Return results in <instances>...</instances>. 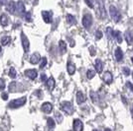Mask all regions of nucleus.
<instances>
[{"label": "nucleus", "mask_w": 133, "mask_h": 131, "mask_svg": "<svg viewBox=\"0 0 133 131\" xmlns=\"http://www.w3.org/2000/svg\"><path fill=\"white\" fill-rule=\"evenodd\" d=\"M26 101H27L26 97L17 99V100H13L9 103L8 108H10V109H18V108H20V107H22V105L26 104Z\"/></svg>", "instance_id": "1"}, {"label": "nucleus", "mask_w": 133, "mask_h": 131, "mask_svg": "<svg viewBox=\"0 0 133 131\" xmlns=\"http://www.w3.org/2000/svg\"><path fill=\"white\" fill-rule=\"evenodd\" d=\"M109 14H110L111 19L115 23H118L121 20V14L119 13V11L117 10L115 6L110 5V7H109Z\"/></svg>", "instance_id": "2"}, {"label": "nucleus", "mask_w": 133, "mask_h": 131, "mask_svg": "<svg viewBox=\"0 0 133 131\" xmlns=\"http://www.w3.org/2000/svg\"><path fill=\"white\" fill-rule=\"evenodd\" d=\"M61 109L69 115L72 114L74 112V108L71 102H63L61 104Z\"/></svg>", "instance_id": "3"}, {"label": "nucleus", "mask_w": 133, "mask_h": 131, "mask_svg": "<svg viewBox=\"0 0 133 131\" xmlns=\"http://www.w3.org/2000/svg\"><path fill=\"white\" fill-rule=\"evenodd\" d=\"M83 26L85 29H89V28L91 27V25H92V17L90 14H85L84 16L83 17Z\"/></svg>", "instance_id": "4"}, {"label": "nucleus", "mask_w": 133, "mask_h": 131, "mask_svg": "<svg viewBox=\"0 0 133 131\" xmlns=\"http://www.w3.org/2000/svg\"><path fill=\"white\" fill-rule=\"evenodd\" d=\"M21 42H22V46L24 48L25 53H28L29 49H30V42H29V39L24 33H21Z\"/></svg>", "instance_id": "5"}, {"label": "nucleus", "mask_w": 133, "mask_h": 131, "mask_svg": "<svg viewBox=\"0 0 133 131\" xmlns=\"http://www.w3.org/2000/svg\"><path fill=\"white\" fill-rule=\"evenodd\" d=\"M15 11H16L17 15H19V16H22L25 14V5H24L23 1H18L17 2Z\"/></svg>", "instance_id": "6"}, {"label": "nucleus", "mask_w": 133, "mask_h": 131, "mask_svg": "<svg viewBox=\"0 0 133 131\" xmlns=\"http://www.w3.org/2000/svg\"><path fill=\"white\" fill-rule=\"evenodd\" d=\"M97 17L99 19H105L106 17V12L105 9H104V6H103V3L100 1L99 2V5H98V9H97Z\"/></svg>", "instance_id": "7"}, {"label": "nucleus", "mask_w": 133, "mask_h": 131, "mask_svg": "<svg viewBox=\"0 0 133 131\" xmlns=\"http://www.w3.org/2000/svg\"><path fill=\"white\" fill-rule=\"evenodd\" d=\"M42 17L45 23L50 24L52 23V17H53V13L51 11H42Z\"/></svg>", "instance_id": "8"}, {"label": "nucleus", "mask_w": 133, "mask_h": 131, "mask_svg": "<svg viewBox=\"0 0 133 131\" xmlns=\"http://www.w3.org/2000/svg\"><path fill=\"white\" fill-rule=\"evenodd\" d=\"M15 8H16V3L14 1H9L6 4V11L9 12L10 14H15Z\"/></svg>", "instance_id": "9"}, {"label": "nucleus", "mask_w": 133, "mask_h": 131, "mask_svg": "<svg viewBox=\"0 0 133 131\" xmlns=\"http://www.w3.org/2000/svg\"><path fill=\"white\" fill-rule=\"evenodd\" d=\"M25 75L29 78V79H31V80H35L37 76H38V72L37 70H35V69H29V70H26L25 71Z\"/></svg>", "instance_id": "10"}, {"label": "nucleus", "mask_w": 133, "mask_h": 131, "mask_svg": "<svg viewBox=\"0 0 133 131\" xmlns=\"http://www.w3.org/2000/svg\"><path fill=\"white\" fill-rule=\"evenodd\" d=\"M74 131H83V124L82 120L79 119H75L74 120Z\"/></svg>", "instance_id": "11"}, {"label": "nucleus", "mask_w": 133, "mask_h": 131, "mask_svg": "<svg viewBox=\"0 0 133 131\" xmlns=\"http://www.w3.org/2000/svg\"><path fill=\"white\" fill-rule=\"evenodd\" d=\"M42 111H44L45 113H50L51 111L53 110V104L50 103H44L41 107Z\"/></svg>", "instance_id": "12"}, {"label": "nucleus", "mask_w": 133, "mask_h": 131, "mask_svg": "<svg viewBox=\"0 0 133 131\" xmlns=\"http://www.w3.org/2000/svg\"><path fill=\"white\" fill-rule=\"evenodd\" d=\"M55 79L53 78V77H50L47 81H46V87L47 89L49 90V91H53L54 90V88H55Z\"/></svg>", "instance_id": "13"}, {"label": "nucleus", "mask_w": 133, "mask_h": 131, "mask_svg": "<svg viewBox=\"0 0 133 131\" xmlns=\"http://www.w3.org/2000/svg\"><path fill=\"white\" fill-rule=\"evenodd\" d=\"M102 79H103V81H104L106 84H111V83H112V81H113L112 74H111L109 71L104 72V74H103V76H102Z\"/></svg>", "instance_id": "14"}, {"label": "nucleus", "mask_w": 133, "mask_h": 131, "mask_svg": "<svg viewBox=\"0 0 133 131\" xmlns=\"http://www.w3.org/2000/svg\"><path fill=\"white\" fill-rule=\"evenodd\" d=\"M41 60V55L38 53V52H35L33 54L31 55V57H30V63H32V64H37V63H39V61Z\"/></svg>", "instance_id": "15"}, {"label": "nucleus", "mask_w": 133, "mask_h": 131, "mask_svg": "<svg viewBox=\"0 0 133 131\" xmlns=\"http://www.w3.org/2000/svg\"><path fill=\"white\" fill-rule=\"evenodd\" d=\"M94 67H95V72H97L98 74H100L102 72V69H103V65H102V62L100 59H96L95 60V64H94Z\"/></svg>", "instance_id": "16"}, {"label": "nucleus", "mask_w": 133, "mask_h": 131, "mask_svg": "<svg viewBox=\"0 0 133 131\" xmlns=\"http://www.w3.org/2000/svg\"><path fill=\"white\" fill-rule=\"evenodd\" d=\"M85 96H84V94L83 92H78L77 93V103L78 104H83L84 102H85Z\"/></svg>", "instance_id": "17"}, {"label": "nucleus", "mask_w": 133, "mask_h": 131, "mask_svg": "<svg viewBox=\"0 0 133 131\" xmlns=\"http://www.w3.org/2000/svg\"><path fill=\"white\" fill-rule=\"evenodd\" d=\"M66 69H68V73L70 75H72L76 72V65L72 63V61H69L68 62V65H66Z\"/></svg>", "instance_id": "18"}, {"label": "nucleus", "mask_w": 133, "mask_h": 131, "mask_svg": "<svg viewBox=\"0 0 133 131\" xmlns=\"http://www.w3.org/2000/svg\"><path fill=\"white\" fill-rule=\"evenodd\" d=\"M114 55H115V58H116L117 61L120 62V61L123 59V52H122V49L120 48V47H117V48L115 49Z\"/></svg>", "instance_id": "19"}, {"label": "nucleus", "mask_w": 133, "mask_h": 131, "mask_svg": "<svg viewBox=\"0 0 133 131\" xmlns=\"http://www.w3.org/2000/svg\"><path fill=\"white\" fill-rule=\"evenodd\" d=\"M0 24L3 27H6L9 24V18H8L7 15H5V14H2L1 15V17H0Z\"/></svg>", "instance_id": "20"}, {"label": "nucleus", "mask_w": 133, "mask_h": 131, "mask_svg": "<svg viewBox=\"0 0 133 131\" xmlns=\"http://www.w3.org/2000/svg\"><path fill=\"white\" fill-rule=\"evenodd\" d=\"M59 48H60V52H61L62 54H64V53L66 52V44L64 40H60V43H59Z\"/></svg>", "instance_id": "21"}, {"label": "nucleus", "mask_w": 133, "mask_h": 131, "mask_svg": "<svg viewBox=\"0 0 133 131\" xmlns=\"http://www.w3.org/2000/svg\"><path fill=\"white\" fill-rule=\"evenodd\" d=\"M125 39H126V42H127L128 44H132L133 43V33L132 32L127 31V32L125 33Z\"/></svg>", "instance_id": "22"}, {"label": "nucleus", "mask_w": 133, "mask_h": 131, "mask_svg": "<svg viewBox=\"0 0 133 131\" xmlns=\"http://www.w3.org/2000/svg\"><path fill=\"white\" fill-rule=\"evenodd\" d=\"M89 96H90V99H91L92 103L96 104V103L98 102V100H99L98 94H96L95 92H94V91H90V92H89Z\"/></svg>", "instance_id": "23"}, {"label": "nucleus", "mask_w": 133, "mask_h": 131, "mask_svg": "<svg viewBox=\"0 0 133 131\" xmlns=\"http://www.w3.org/2000/svg\"><path fill=\"white\" fill-rule=\"evenodd\" d=\"M66 22L69 23L70 25H76V24H77L76 18L72 16V15H71V14H68L66 17Z\"/></svg>", "instance_id": "24"}, {"label": "nucleus", "mask_w": 133, "mask_h": 131, "mask_svg": "<svg viewBox=\"0 0 133 131\" xmlns=\"http://www.w3.org/2000/svg\"><path fill=\"white\" fill-rule=\"evenodd\" d=\"M113 37L116 38L117 43L118 44H121L122 43V37H121V33L119 31H116V32H113Z\"/></svg>", "instance_id": "25"}, {"label": "nucleus", "mask_w": 133, "mask_h": 131, "mask_svg": "<svg viewBox=\"0 0 133 131\" xmlns=\"http://www.w3.org/2000/svg\"><path fill=\"white\" fill-rule=\"evenodd\" d=\"M17 91V83L16 82H11L9 84V92L11 93H15Z\"/></svg>", "instance_id": "26"}, {"label": "nucleus", "mask_w": 133, "mask_h": 131, "mask_svg": "<svg viewBox=\"0 0 133 131\" xmlns=\"http://www.w3.org/2000/svg\"><path fill=\"white\" fill-rule=\"evenodd\" d=\"M11 42V38L10 37H3L1 38V44L2 45H7V44H10Z\"/></svg>", "instance_id": "27"}, {"label": "nucleus", "mask_w": 133, "mask_h": 131, "mask_svg": "<svg viewBox=\"0 0 133 131\" xmlns=\"http://www.w3.org/2000/svg\"><path fill=\"white\" fill-rule=\"evenodd\" d=\"M47 123H48V127H49L50 129H53V128L55 127V121H54L53 118H51V117H49V118L47 119Z\"/></svg>", "instance_id": "28"}, {"label": "nucleus", "mask_w": 133, "mask_h": 131, "mask_svg": "<svg viewBox=\"0 0 133 131\" xmlns=\"http://www.w3.org/2000/svg\"><path fill=\"white\" fill-rule=\"evenodd\" d=\"M9 76L11 77L12 79L16 78L17 72H16V70H15V68H14V67H11V68H10V70H9Z\"/></svg>", "instance_id": "29"}, {"label": "nucleus", "mask_w": 133, "mask_h": 131, "mask_svg": "<svg viewBox=\"0 0 133 131\" xmlns=\"http://www.w3.org/2000/svg\"><path fill=\"white\" fill-rule=\"evenodd\" d=\"M87 76H88L89 79H92L95 76V71L94 70H89L88 73H87Z\"/></svg>", "instance_id": "30"}, {"label": "nucleus", "mask_w": 133, "mask_h": 131, "mask_svg": "<svg viewBox=\"0 0 133 131\" xmlns=\"http://www.w3.org/2000/svg\"><path fill=\"white\" fill-rule=\"evenodd\" d=\"M55 116H56V119L58 121V123H61L62 121H63V116L60 112H56L55 113Z\"/></svg>", "instance_id": "31"}, {"label": "nucleus", "mask_w": 133, "mask_h": 131, "mask_svg": "<svg viewBox=\"0 0 133 131\" xmlns=\"http://www.w3.org/2000/svg\"><path fill=\"white\" fill-rule=\"evenodd\" d=\"M40 61H41V64H40V68H41V69H43L45 66H46V64H47V58H46V57H43V58L40 60Z\"/></svg>", "instance_id": "32"}, {"label": "nucleus", "mask_w": 133, "mask_h": 131, "mask_svg": "<svg viewBox=\"0 0 133 131\" xmlns=\"http://www.w3.org/2000/svg\"><path fill=\"white\" fill-rule=\"evenodd\" d=\"M5 87H6L5 81H4L3 78H1V79H0V91H3V90L5 89Z\"/></svg>", "instance_id": "33"}, {"label": "nucleus", "mask_w": 133, "mask_h": 131, "mask_svg": "<svg viewBox=\"0 0 133 131\" xmlns=\"http://www.w3.org/2000/svg\"><path fill=\"white\" fill-rule=\"evenodd\" d=\"M106 34H107V37H108V38H109V39H111V38H112V35H113L112 29H111V28H107V29H106Z\"/></svg>", "instance_id": "34"}, {"label": "nucleus", "mask_w": 133, "mask_h": 131, "mask_svg": "<svg viewBox=\"0 0 133 131\" xmlns=\"http://www.w3.org/2000/svg\"><path fill=\"white\" fill-rule=\"evenodd\" d=\"M122 71H123V74L125 76H129L130 75V70H129V68H127V67H123Z\"/></svg>", "instance_id": "35"}, {"label": "nucleus", "mask_w": 133, "mask_h": 131, "mask_svg": "<svg viewBox=\"0 0 133 131\" xmlns=\"http://www.w3.org/2000/svg\"><path fill=\"white\" fill-rule=\"evenodd\" d=\"M84 2L87 3V5L89 6V8H94V1L92 0H84Z\"/></svg>", "instance_id": "36"}, {"label": "nucleus", "mask_w": 133, "mask_h": 131, "mask_svg": "<svg viewBox=\"0 0 133 131\" xmlns=\"http://www.w3.org/2000/svg\"><path fill=\"white\" fill-rule=\"evenodd\" d=\"M101 38H102V33H101V31H96V32H95V38H96V39H100Z\"/></svg>", "instance_id": "37"}, {"label": "nucleus", "mask_w": 133, "mask_h": 131, "mask_svg": "<svg viewBox=\"0 0 133 131\" xmlns=\"http://www.w3.org/2000/svg\"><path fill=\"white\" fill-rule=\"evenodd\" d=\"M25 20H26L27 22H31V13H30V12L25 13Z\"/></svg>", "instance_id": "38"}, {"label": "nucleus", "mask_w": 133, "mask_h": 131, "mask_svg": "<svg viewBox=\"0 0 133 131\" xmlns=\"http://www.w3.org/2000/svg\"><path fill=\"white\" fill-rule=\"evenodd\" d=\"M1 98L4 101H7L8 100V93H2L1 94Z\"/></svg>", "instance_id": "39"}, {"label": "nucleus", "mask_w": 133, "mask_h": 131, "mask_svg": "<svg viewBox=\"0 0 133 131\" xmlns=\"http://www.w3.org/2000/svg\"><path fill=\"white\" fill-rule=\"evenodd\" d=\"M126 86H127L128 89H130L133 92V84L131 82H126Z\"/></svg>", "instance_id": "40"}, {"label": "nucleus", "mask_w": 133, "mask_h": 131, "mask_svg": "<svg viewBox=\"0 0 133 131\" xmlns=\"http://www.w3.org/2000/svg\"><path fill=\"white\" fill-rule=\"evenodd\" d=\"M89 51H90V55H91V56H94V55H95V50H94V46H90V48H89Z\"/></svg>", "instance_id": "41"}, {"label": "nucleus", "mask_w": 133, "mask_h": 131, "mask_svg": "<svg viewBox=\"0 0 133 131\" xmlns=\"http://www.w3.org/2000/svg\"><path fill=\"white\" fill-rule=\"evenodd\" d=\"M46 80H47V76H46L45 74H42V75H41V81H42V82H45Z\"/></svg>", "instance_id": "42"}, {"label": "nucleus", "mask_w": 133, "mask_h": 131, "mask_svg": "<svg viewBox=\"0 0 133 131\" xmlns=\"http://www.w3.org/2000/svg\"><path fill=\"white\" fill-rule=\"evenodd\" d=\"M6 2H7V0H0V7L2 5H4Z\"/></svg>", "instance_id": "43"}, {"label": "nucleus", "mask_w": 133, "mask_h": 131, "mask_svg": "<svg viewBox=\"0 0 133 131\" xmlns=\"http://www.w3.org/2000/svg\"><path fill=\"white\" fill-rule=\"evenodd\" d=\"M121 99H122V101H123V103H124L125 104H127V102H126V100H125V98H124L123 96L121 97Z\"/></svg>", "instance_id": "44"}, {"label": "nucleus", "mask_w": 133, "mask_h": 131, "mask_svg": "<svg viewBox=\"0 0 133 131\" xmlns=\"http://www.w3.org/2000/svg\"><path fill=\"white\" fill-rule=\"evenodd\" d=\"M37 92H38V93H37V95H38V97H42V94H41V92H42V91H39V90H38Z\"/></svg>", "instance_id": "45"}, {"label": "nucleus", "mask_w": 133, "mask_h": 131, "mask_svg": "<svg viewBox=\"0 0 133 131\" xmlns=\"http://www.w3.org/2000/svg\"><path fill=\"white\" fill-rule=\"evenodd\" d=\"M104 131H111V130L109 129V128H105V129H104Z\"/></svg>", "instance_id": "46"}, {"label": "nucleus", "mask_w": 133, "mask_h": 131, "mask_svg": "<svg viewBox=\"0 0 133 131\" xmlns=\"http://www.w3.org/2000/svg\"><path fill=\"white\" fill-rule=\"evenodd\" d=\"M1 52H2V47H1V45H0V54H1Z\"/></svg>", "instance_id": "47"}, {"label": "nucleus", "mask_w": 133, "mask_h": 131, "mask_svg": "<svg viewBox=\"0 0 133 131\" xmlns=\"http://www.w3.org/2000/svg\"><path fill=\"white\" fill-rule=\"evenodd\" d=\"M92 131H100V130H97V129H94V130H92Z\"/></svg>", "instance_id": "48"}, {"label": "nucleus", "mask_w": 133, "mask_h": 131, "mask_svg": "<svg viewBox=\"0 0 133 131\" xmlns=\"http://www.w3.org/2000/svg\"><path fill=\"white\" fill-rule=\"evenodd\" d=\"M131 112H132V114H133V109H131Z\"/></svg>", "instance_id": "49"}, {"label": "nucleus", "mask_w": 133, "mask_h": 131, "mask_svg": "<svg viewBox=\"0 0 133 131\" xmlns=\"http://www.w3.org/2000/svg\"><path fill=\"white\" fill-rule=\"evenodd\" d=\"M131 60H132V63H133V57H132V58H131Z\"/></svg>", "instance_id": "50"}, {"label": "nucleus", "mask_w": 133, "mask_h": 131, "mask_svg": "<svg viewBox=\"0 0 133 131\" xmlns=\"http://www.w3.org/2000/svg\"><path fill=\"white\" fill-rule=\"evenodd\" d=\"M132 78H133V73H132Z\"/></svg>", "instance_id": "51"}, {"label": "nucleus", "mask_w": 133, "mask_h": 131, "mask_svg": "<svg viewBox=\"0 0 133 131\" xmlns=\"http://www.w3.org/2000/svg\"><path fill=\"white\" fill-rule=\"evenodd\" d=\"M75 1H77V0H75Z\"/></svg>", "instance_id": "52"}]
</instances>
